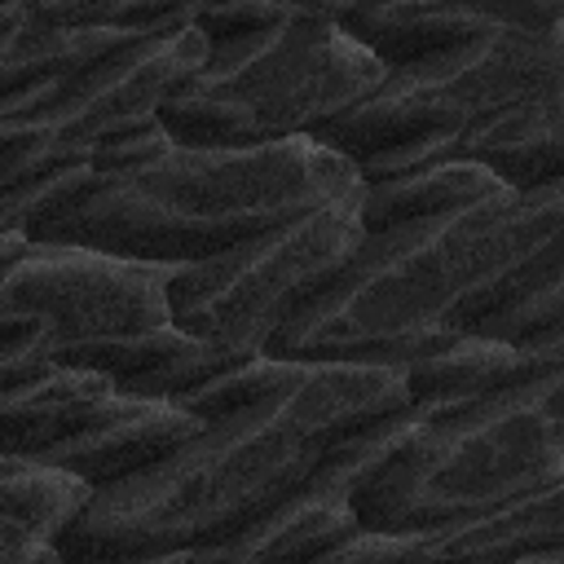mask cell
<instances>
[{
    "label": "cell",
    "mask_w": 564,
    "mask_h": 564,
    "mask_svg": "<svg viewBox=\"0 0 564 564\" xmlns=\"http://www.w3.org/2000/svg\"><path fill=\"white\" fill-rule=\"evenodd\" d=\"M207 62V40L185 22L145 35L75 75L0 97V185L18 189L53 167L84 163L97 145L159 123V110Z\"/></svg>",
    "instance_id": "8"
},
{
    "label": "cell",
    "mask_w": 564,
    "mask_h": 564,
    "mask_svg": "<svg viewBox=\"0 0 564 564\" xmlns=\"http://www.w3.org/2000/svg\"><path fill=\"white\" fill-rule=\"evenodd\" d=\"M123 388L110 375L48 361L44 370L0 383V432L4 454H48L88 427Z\"/></svg>",
    "instance_id": "14"
},
{
    "label": "cell",
    "mask_w": 564,
    "mask_h": 564,
    "mask_svg": "<svg viewBox=\"0 0 564 564\" xmlns=\"http://www.w3.org/2000/svg\"><path fill=\"white\" fill-rule=\"evenodd\" d=\"M313 564H423V533H357Z\"/></svg>",
    "instance_id": "22"
},
{
    "label": "cell",
    "mask_w": 564,
    "mask_h": 564,
    "mask_svg": "<svg viewBox=\"0 0 564 564\" xmlns=\"http://www.w3.org/2000/svg\"><path fill=\"white\" fill-rule=\"evenodd\" d=\"M436 159H471L489 167L507 189H551L564 185V93H542L520 101L467 137L441 145L423 163ZM414 163V167H423ZM405 172V167H401ZM388 176V172H383Z\"/></svg>",
    "instance_id": "13"
},
{
    "label": "cell",
    "mask_w": 564,
    "mask_h": 564,
    "mask_svg": "<svg viewBox=\"0 0 564 564\" xmlns=\"http://www.w3.org/2000/svg\"><path fill=\"white\" fill-rule=\"evenodd\" d=\"M361 181H366V189H361L366 234L405 229V225H419V220H432L445 212H463V207L507 194V185L471 159H436L423 167L361 176Z\"/></svg>",
    "instance_id": "17"
},
{
    "label": "cell",
    "mask_w": 564,
    "mask_h": 564,
    "mask_svg": "<svg viewBox=\"0 0 564 564\" xmlns=\"http://www.w3.org/2000/svg\"><path fill=\"white\" fill-rule=\"evenodd\" d=\"M339 31H348L383 70L436 57L467 40H480L502 26H555L564 4L511 0V4H326Z\"/></svg>",
    "instance_id": "11"
},
{
    "label": "cell",
    "mask_w": 564,
    "mask_h": 564,
    "mask_svg": "<svg viewBox=\"0 0 564 564\" xmlns=\"http://www.w3.org/2000/svg\"><path fill=\"white\" fill-rule=\"evenodd\" d=\"M383 75V62L339 31L326 4H295L273 31L207 44V62L167 97L159 123L172 141L207 150L317 137Z\"/></svg>",
    "instance_id": "4"
},
{
    "label": "cell",
    "mask_w": 564,
    "mask_h": 564,
    "mask_svg": "<svg viewBox=\"0 0 564 564\" xmlns=\"http://www.w3.org/2000/svg\"><path fill=\"white\" fill-rule=\"evenodd\" d=\"M295 4H194L189 9V26L207 40V44H229V40H251L260 31H273L291 18Z\"/></svg>",
    "instance_id": "21"
},
{
    "label": "cell",
    "mask_w": 564,
    "mask_h": 564,
    "mask_svg": "<svg viewBox=\"0 0 564 564\" xmlns=\"http://www.w3.org/2000/svg\"><path fill=\"white\" fill-rule=\"evenodd\" d=\"M203 427L207 423L198 414H189L181 401L119 392L88 427H79L70 441H62L57 449L35 454V458H48V463L84 476L93 489H110L119 480H132V476L159 467L181 445H189Z\"/></svg>",
    "instance_id": "12"
},
{
    "label": "cell",
    "mask_w": 564,
    "mask_h": 564,
    "mask_svg": "<svg viewBox=\"0 0 564 564\" xmlns=\"http://www.w3.org/2000/svg\"><path fill=\"white\" fill-rule=\"evenodd\" d=\"M432 419L357 494L361 533H427L564 480V419L516 388L427 401Z\"/></svg>",
    "instance_id": "5"
},
{
    "label": "cell",
    "mask_w": 564,
    "mask_h": 564,
    "mask_svg": "<svg viewBox=\"0 0 564 564\" xmlns=\"http://www.w3.org/2000/svg\"><path fill=\"white\" fill-rule=\"evenodd\" d=\"M137 40L145 35L106 26H57L44 22L31 0H0V93L9 97L44 79L75 75Z\"/></svg>",
    "instance_id": "16"
},
{
    "label": "cell",
    "mask_w": 564,
    "mask_h": 564,
    "mask_svg": "<svg viewBox=\"0 0 564 564\" xmlns=\"http://www.w3.org/2000/svg\"><path fill=\"white\" fill-rule=\"evenodd\" d=\"M0 564H66V560H62L57 542H44L35 533L0 524Z\"/></svg>",
    "instance_id": "23"
},
{
    "label": "cell",
    "mask_w": 564,
    "mask_h": 564,
    "mask_svg": "<svg viewBox=\"0 0 564 564\" xmlns=\"http://www.w3.org/2000/svg\"><path fill=\"white\" fill-rule=\"evenodd\" d=\"M361 189V167L313 137L234 150L172 141L128 172H93L84 194L40 225L31 242L185 269Z\"/></svg>",
    "instance_id": "3"
},
{
    "label": "cell",
    "mask_w": 564,
    "mask_h": 564,
    "mask_svg": "<svg viewBox=\"0 0 564 564\" xmlns=\"http://www.w3.org/2000/svg\"><path fill=\"white\" fill-rule=\"evenodd\" d=\"M119 564H189V551H176V555H150V560H119Z\"/></svg>",
    "instance_id": "25"
},
{
    "label": "cell",
    "mask_w": 564,
    "mask_h": 564,
    "mask_svg": "<svg viewBox=\"0 0 564 564\" xmlns=\"http://www.w3.org/2000/svg\"><path fill=\"white\" fill-rule=\"evenodd\" d=\"M163 264L0 234V383L44 370L57 352L172 326Z\"/></svg>",
    "instance_id": "7"
},
{
    "label": "cell",
    "mask_w": 564,
    "mask_h": 564,
    "mask_svg": "<svg viewBox=\"0 0 564 564\" xmlns=\"http://www.w3.org/2000/svg\"><path fill=\"white\" fill-rule=\"evenodd\" d=\"M304 370H308V361L251 357V361H238V366H229L225 375L198 383L194 392H181L176 401H181L189 414H198L203 423H216V419H225V414H234V410H247V405H256V401H264V397H273V392H282V388H291Z\"/></svg>",
    "instance_id": "20"
},
{
    "label": "cell",
    "mask_w": 564,
    "mask_h": 564,
    "mask_svg": "<svg viewBox=\"0 0 564 564\" xmlns=\"http://www.w3.org/2000/svg\"><path fill=\"white\" fill-rule=\"evenodd\" d=\"M361 194L295 216L242 247L172 273V322L242 361L264 357L273 335L361 251Z\"/></svg>",
    "instance_id": "9"
},
{
    "label": "cell",
    "mask_w": 564,
    "mask_h": 564,
    "mask_svg": "<svg viewBox=\"0 0 564 564\" xmlns=\"http://www.w3.org/2000/svg\"><path fill=\"white\" fill-rule=\"evenodd\" d=\"M551 551H564V480L423 533V564H511Z\"/></svg>",
    "instance_id": "15"
},
{
    "label": "cell",
    "mask_w": 564,
    "mask_h": 564,
    "mask_svg": "<svg viewBox=\"0 0 564 564\" xmlns=\"http://www.w3.org/2000/svg\"><path fill=\"white\" fill-rule=\"evenodd\" d=\"M542 93H564V22L502 26L397 66L313 141L352 159L361 176H383L423 163L441 145Z\"/></svg>",
    "instance_id": "6"
},
{
    "label": "cell",
    "mask_w": 564,
    "mask_h": 564,
    "mask_svg": "<svg viewBox=\"0 0 564 564\" xmlns=\"http://www.w3.org/2000/svg\"><path fill=\"white\" fill-rule=\"evenodd\" d=\"M432 419L427 401H414L344 445L330 449V458L273 511H264L251 529H242L234 542L189 551V564H313L361 533L357 524V494L361 485L401 449L410 436Z\"/></svg>",
    "instance_id": "10"
},
{
    "label": "cell",
    "mask_w": 564,
    "mask_h": 564,
    "mask_svg": "<svg viewBox=\"0 0 564 564\" xmlns=\"http://www.w3.org/2000/svg\"><path fill=\"white\" fill-rule=\"evenodd\" d=\"M511 564H564V551H551V555H524V560H511Z\"/></svg>",
    "instance_id": "26"
},
{
    "label": "cell",
    "mask_w": 564,
    "mask_h": 564,
    "mask_svg": "<svg viewBox=\"0 0 564 564\" xmlns=\"http://www.w3.org/2000/svg\"><path fill=\"white\" fill-rule=\"evenodd\" d=\"M97 489L35 454H0V524H13L22 533H35L44 542H62L66 529L79 524V516L93 507Z\"/></svg>",
    "instance_id": "18"
},
{
    "label": "cell",
    "mask_w": 564,
    "mask_h": 564,
    "mask_svg": "<svg viewBox=\"0 0 564 564\" xmlns=\"http://www.w3.org/2000/svg\"><path fill=\"white\" fill-rule=\"evenodd\" d=\"M476 330L507 339V344H520L529 375L546 361H560L564 357V256L551 260L546 269L520 278L507 291V300Z\"/></svg>",
    "instance_id": "19"
},
{
    "label": "cell",
    "mask_w": 564,
    "mask_h": 564,
    "mask_svg": "<svg viewBox=\"0 0 564 564\" xmlns=\"http://www.w3.org/2000/svg\"><path fill=\"white\" fill-rule=\"evenodd\" d=\"M520 397H529V401H538L546 414H555V419H564V357L560 361H546V366H538L529 379H520V383H511Z\"/></svg>",
    "instance_id": "24"
},
{
    "label": "cell",
    "mask_w": 564,
    "mask_h": 564,
    "mask_svg": "<svg viewBox=\"0 0 564 564\" xmlns=\"http://www.w3.org/2000/svg\"><path fill=\"white\" fill-rule=\"evenodd\" d=\"M564 256V185L507 189L405 229L366 234L361 251L273 335L282 361H397L476 330L507 291Z\"/></svg>",
    "instance_id": "2"
},
{
    "label": "cell",
    "mask_w": 564,
    "mask_h": 564,
    "mask_svg": "<svg viewBox=\"0 0 564 564\" xmlns=\"http://www.w3.org/2000/svg\"><path fill=\"white\" fill-rule=\"evenodd\" d=\"M414 405L397 361H308V370L181 445L159 467L97 489L57 551L66 564H119L234 542L291 498L335 445Z\"/></svg>",
    "instance_id": "1"
}]
</instances>
